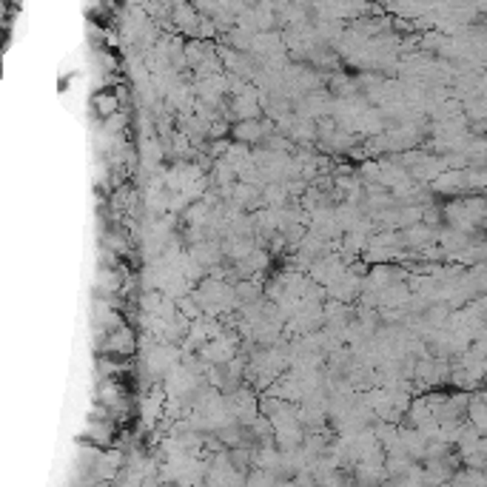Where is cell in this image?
I'll return each mask as SVG.
<instances>
[{
    "mask_svg": "<svg viewBox=\"0 0 487 487\" xmlns=\"http://www.w3.org/2000/svg\"><path fill=\"white\" fill-rule=\"evenodd\" d=\"M109 350H114V354H120V356H128L131 350H134V334L128 328H117L114 334L109 337Z\"/></svg>",
    "mask_w": 487,
    "mask_h": 487,
    "instance_id": "6da1fadb",
    "label": "cell"
}]
</instances>
